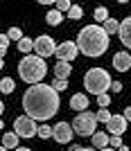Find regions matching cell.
I'll use <instances>...</instances> for the list:
<instances>
[{
  "label": "cell",
  "instance_id": "cell-1",
  "mask_svg": "<svg viewBox=\"0 0 131 151\" xmlns=\"http://www.w3.org/2000/svg\"><path fill=\"white\" fill-rule=\"evenodd\" d=\"M23 111L34 122L50 120L59 111V93L48 83H34L23 95Z\"/></svg>",
  "mask_w": 131,
  "mask_h": 151
},
{
  "label": "cell",
  "instance_id": "cell-2",
  "mask_svg": "<svg viewBox=\"0 0 131 151\" xmlns=\"http://www.w3.org/2000/svg\"><path fill=\"white\" fill-rule=\"evenodd\" d=\"M109 34L102 25H86L77 34V47L86 57H102L109 50Z\"/></svg>",
  "mask_w": 131,
  "mask_h": 151
},
{
  "label": "cell",
  "instance_id": "cell-3",
  "mask_svg": "<svg viewBox=\"0 0 131 151\" xmlns=\"http://www.w3.org/2000/svg\"><path fill=\"white\" fill-rule=\"evenodd\" d=\"M45 72H48V63H45V59L38 57V54H27V57L20 59V63H18L20 79L25 83H30V86L41 83V79L45 77Z\"/></svg>",
  "mask_w": 131,
  "mask_h": 151
},
{
  "label": "cell",
  "instance_id": "cell-4",
  "mask_svg": "<svg viewBox=\"0 0 131 151\" xmlns=\"http://www.w3.org/2000/svg\"><path fill=\"white\" fill-rule=\"evenodd\" d=\"M84 88L93 95H102L111 88V75L104 68H90L84 77Z\"/></svg>",
  "mask_w": 131,
  "mask_h": 151
},
{
  "label": "cell",
  "instance_id": "cell-5",
  "mask_svg": "<svg viewBox=\"0 0 131 151\" xmlns=\"http://www.w3.org/2000/svg\"><path fill=\"white\" fill-rule=\"evenodd\" d=\"M95 126H97V120H95V113H88V111H81L79 115L75 117V122H72V131L77 133V135H93L95 133Z\"/></svg>",
  "mask_w": 131,
  "mask_h": 151
},
{
  "label": "cell",
  "instance_id": "cell-6",
  "mask_svg": "<svg viewBox=\"0 0 131 151\" xmlns=\"http://www.w3.org/2000/svg\"><path fill=\"white\" fill-rule=\"evenodd\" d=\"M36 131H38V126L34 124V120L27 117V115H20V117L14 120V133H16L18 138H34Z\"/></svg>",
  "mask_w": 131,
  "mask_h": 151
},
{
  "label": "cell",
  "instance_id": "cell-7",
  "mask_svg": "<svg viewBox=\"0 0 131 151\" xmlns=\"http://www.w3.org/2000/svg\"><path fill=\"white\" fill-rule=\"evenodd\" d=\"M72 135H75V131H72V124H68V122H59V124L52 126V138L59 145H68Z\"/></svg>",
  "mask_w": 131,
  "mask_h": 151
},
{
  "label": "cell",
  "instance_id": "cell-8",
  "mask_svg": "<svg viewBox=\"0 0 131 151\" xmlns=\"http://www.w3.org/2000/svg\"><path fill=\"white\" fill-rule=\"evenodd\" d=\"M54 50H56V45H54V38H52V36H38V38H34V52H36L41 59L54 54Z\"/></svg>",
  "mask_w": 131,
  "mask_h": 151
},
{
  "label": "cell",
  "instance_id": "cell-9",
  "mask_svg": "<svg viewBox=\"0 0 131 151\" xmlns=\"http://www.w3.org/2000/svg\"><path fill=\"white\" fill-rule=\"evenodd\" d=\"M77 52H79V47H77L75 41H63L61 45H56L54 54H56L59 61H72V59L77 57Z\"/></svg>",
  "mask_w": 131,
  "mask_h": 151
},
{
  "label": "cell",
  "instance_id": "cell-10",
  "mask_svg": "<svg viewBox=\"0 0 131 151\" xmlns=\"http://www.w3.org/2000/svg\"><path fill=\"white\" fill-rule=\"evenodd\" d=\"M106 129L111 135H122L127 131V120L124 115H111V120L106 122Z\"/></svg>",
  "mask_w": 131,
  "mask_h": 151
},
{
  "label": "cell",
  "instance_id": "cell-11",
  "mask_svg": "<svg viewBox=\"0 0 131 151\" xmlns=\"http://www.w3.org/2000/svg\"><path fill=\"white\" fill-rule=\"evenodd\" d=\"M113 68L118 70V72H127L131 68V54L129 52H118V54H113Z\"/></svg>",
  "mask_w": 131,
  "mask_h": 151
},
{
  "label": "cell",
  "instance_id": "cell-12",
  "mask_svg": "<svg viewBox=\"0 0 131 151\" xmlns=\"http://www.w3.org/2000/svg\"><path fill=\"white\" fill-rule=\"evenodd\" d=\"M118 34H120V41H122V45L131 50V16H127V18L120 23Z\"/></svg>",
  "mask_w": 131,
  "mask_h": 151
},
{
  "label": "cell",
  "instance_id": "cell-13",
  "mask_svg": "<svg viewBox=\"0 0 131 151\" xmlns=\"http://www.w3.org/2000/svg\"><path fill=\"white\" fill-rule=\"evenodd\" d=\"M88 104H90V101H88V97L84 93H77V95H72V99H70V108H72V111H88Z\"/></svg>",
  "mask_w": 131,
  "mask_h": 151
},
{
  "label": "cell",
  "instance_id": "cell-14",
  "mask_svg": "<svg viewBox=\"0 0 131 151\" xmlns=\"http://www.w3.org/2000/svg\"><path fill=\"white\" fill-rule=\"evenodd\" d=\"M70 72H72L70 61H56V65H54V77L56 79H68Z\"/></svg>",
  "mask_w": 131,
  "mask_h": 151
},
{
  "label": "cell",
  "instance_id": "cell-15",
  "mask_svg": "<svg viewBox=\"0 0 131 151\" xmlns=\"http://www.w3.org/2000/svg\"><path fill=\"white\" fill-rule=\"evenodd\" d=\"M90 140H93V149H104V147H109V135H106L104 131H95L93 135H90Z\"/></svg>",
  "mask_w": 131,
  "mask_h": 151
},
{
  "label": "cell",
  "instance_id": "cell-16",
  "mask_svg": "<svg viewBox=\"0 0 131 151\" xmlns=\"http://www.w3.org/2000/svg\"><path fill=\"white\" fill-rule=\"evenodd\" d=\"M2 147L5 149H16L18 147V135L16 133H5L2 135Z\"/></svg>",
  "mask_w": 131,
  "mask_h": 151
},
{
  "label": "cell",
  "instance_id": "cell-17",
  "mask_svg": "<svg viewBox=\"0 0 131 151\" xmlns=\"http://www.w3.org/2000/svg\"><path fill=\"white\" fill-rule=\"evenodd\" d=\"M104 29H106V34L111 36V34H118V29H120V20H115V18H109L104 20Z\"/></svg>",
  "mask_w": 131,
  "mask_h": 151
},
{
  "label": "cell",
  "instance_id": "cell-18",
  "mask_svg": "<svg viewBox=\"0 0 131 151\" xmlns=\"http://www.w3.org/2000/svg\"><path fill=\"white\" fill-rule=\"evenodd\" d=\"M61 18H63V14L59 12V9H52V12H48V16H45L48 25H61Z\"/></svg>",
  "mask_w": 131,
  "mask_h": 151
},
{
  "label": "cell",
  "instance_id": "cell-19",
  "mask_svg": "<svg viewBox=\"0 0 131 151\" xmlns=\"http://www.w3.org/2000/svg\"><path fill=\"white\" fill-rule=\"evenodd\" d=\"M14 88H16V83H14L12 77H5L2 81H0V93H5V95H12Z\"/></svg>",
  "mask_w": 131,
  "mask_h": 151
},
{
  "label": "cell",
  "instance_id": "cell-20",
  "mask_svg": "<svg viewBox=\"0 0 131 151\" xmlns=\"http://www.w3.org/2000/svg\"><path fill=\"white\" fill-rule=\"evenodd\" d=\"M18 50L25 52V54H30V50H34V41H32V38H27V36H23V38L18 41Z\"/></svg>",
  "mask_w": 131,
  "mask_h": 151
},
{
  "label": "cell",
  "instance_id": "cell-21",
  "mask_svg": "<svg viewBox=\"0 0 131 151\" xmlns=\"http://www.w3.org/2000/svg\"><path fill=\"white\" fill-rule=\"evenodd\" d=\"M81 14H84V9H81L79 5H72L68 9V18H72V20H79L81 18Z\"/></svg>",
  "mask_w": 131,
  "mask_h": 151
},
{
  "label": "cell",
  "instance_id": "cell-22",
  "mask_svg": "<svg viewBox=\"0 0 131 151\" xmlns=\"http://www.w3.org/2000/svg\"><path fill=\"white\" fill-rule=\"evenodd\" d=\"M106 18H109V9H106V7H97V9H95V20H97V23H104Z\"/></svg>",
  "mask_w": 131,
  "mask_h": 151
},
{
  "label": "cell",
  "instance_id": "cell-23",
  "mask_svg": "<svg viewBox=\"0 0 131 151\" xmlns=\"http://www.w3.org/2000/svg\"><path fill=\"white\" fill-rule=\"evenodd\" d=\"M36 135H38L41 140H48V138H52V126H48V124H45V126H38Z\"/></svg>",
  "mask_w": 131,
  "mask_h": 151
},
{
  "label": "cell",
  "instance_id": "cell-24",
  "mask_svg": "<svg viewBox=\"0 0 131 151\" xmlns=\"http://www.w3.org/2000/svg\"><path fill=\"white\" fill-rule=\"evenodd\" d=\"M52 88H54L56 93L66 90V88H68V79H56V77H54V81H52Z\"/></svg>",
  "mask_w": 131,
  "mask_h": 151
},
{
  "label": "cell",
  "instance_id": "cell-25",
  "mask_svg": "<svg viewBox=\"0 0 131 151\" xmlns=\"http://www.w3.org/2000/svg\"><path fill=\"white\" fill-rule=\"evenodd\" d=\"M95 120H97V122H104V124H106V122L111 120V113H109L106 108H100V111L95 113Z\"/></svg>",
  "mask_w": 131,
  "mask_h": 151
},
{
  "label": "cell",
  "instance_id": "cell-26",
  "mask_svg": "<svg viewBox=\"0 0 131 151\" xmlns=\"http://www.w3.org/2000/svg\"><path fill=\"white\" fill-rule=\"evenodd\" d=\"M54 5H56V9H59V12H66V14H68V9H70V7H72V2H70V0H56V2H54Z\"/></svg>",
  "mask_w": 131,
  "mask_h": 151
},
{
  "label": "cell",
  "instance_id": "cell-27",
  "mask_svg": "<svg viewBox=\"0 0 131 151\" xmlns=\"http://www.w3.org/2000/svg\"><path fill=\"white\" fill-rule=\"evenodd\" d=\"M97 104H100V108H106L109 104H111V95H106V93L97 95Z\"/></svg>",
  "mask_w": 131,
  "mask_h": 151
},
{
  "label": "cell",
  "instance_id": "cell-28",
  "mask_svg": "<svg viewBox=\"0 0 131 151\" xmlns=\"http://www.w3.org/2000/svg\"><path fill=\"white\" fill-rule=\"evenodd\" d=\"M7 36L12 38V41H20V38H23V32H20L18 27H12V29L7 32Z\"/></svg>",
  "mask_w": 131,
  "mask_h": 151
},
{
  "label": "cell",
  "instance_id": "cell-29",
  "mask_svg": "<svg viewBox=\"0 0 131 151\" xmlns=\"http://www.w3.org/2000/svg\"><path fill=\"white\" fill-rule=\"evenodd\" d=\"M120 138H122V135H111V140H109V145H111L113 149H118V147L122 145V140H120Z\"/></svg>",
  "mask_w": 131,
  "mask_h": 151
},
{
  "label": "cell",
  "instance_id": "cell-30",
  "mask_svg": "<svg viewBox=\"0 0 131 151\" xmlns=\"http://www.w3.org/2000/svg\"><path fill=\"white\" fill-rule=\"evenodd\" d=\"M109 90H113V93H120V90H122V83L120 81H111V88Z\"/></svg>",
  "mask_w": 131,
  "mask_h": 151
},
{
  "label": "cell",
  "instance_id": "cell-31",
  "mask_svg": "<svg viewBox=\"0 0 131 151\" xmlns=\"http://www.w3.org/2000/svg\"><path fill=\"white\" fill-rule=\"evenodd\" d=\"M9 41H12V38L7 36V34H0V45H5V47H9Z\"/></svg>",
  "mask_w": 131,
  "mask_h": 151
},
{
  "label": "cell",
  "instance_id": "cell-32",
  "mask_svg": "<svg viewBox=\"0 0 131 151\" xmlns=\"http://www.w3.org/2000/svg\"><path fill=\"white\" fill-rule=\"evenodd\" d=\"M68 151H95V149H86V147H79V145H72Z\"/></svg>",
  "mask_w": 131,
  "mask_h": 151
},
{
  "label": "cell",
  "instance_id": "cell-33",
  "mask_svg": "<svg viewBox=\"0 0 131 151\" xmlns=\"http://www.w3.org/2000/svg\"><path fill=\"white\" fill-rule=\"evenodd\" d=\"M124 120H127V122H131V106L124 111Z\"/></svg>",
  "mask_w": 131,
  "mask_h": 151
},
{
  "label": "cell",
  "instance_id": "cell-34",
  "mask_svg": "<svg viewBox=\"0 0 131 151\" xmlns=\"http://www.w3.org/2000/svg\"><path fill=\"white\" fill-rule=\"evenodd\" d=\"M36 2H41V5H54L56 0H36Z\"/></svg>",
  "mask_w": 131,
  "mask_h": 151
},
{
  "label": "cell",
  "instance_id": "cell-35",
  "mask_svg": "<svg viewBox=\"0 0 131 151\" xmlns=\"http://www.w3.org/2000/svg\"><path fill=\"white\" fill-rule=\"evenodd\" d=\"M5 52H7V47H5V45H0V59L5 57Z\"/></svg>",
  "mask_w": 131,
  "mask_h": 151
},
{
  "label": "cell",
  "instance_id": "cell-36",
  "mask_svg": "<svg viewBox=\"0 0 131 151\" xmlns=\"http://www.w3.org/2000/svg\"><path fill=\"white\" fill-rule=\"evenodd\" d=\"M118 149H120V151H131V149H129V147H127V145H120Z\"/></svg>",
  "mask_w": 131,
  "mask_h": 151
},
{
  "label": "cell",
  "instance_id": "cell-37",
  "mask_svg": "<svg viewBox=\"0 0 131 151\" xmlns=\"http://www.w3.org/2000/svg\"><path fill=\"white\" fill-rule=\"evenodd\" d=\"M14 151H32V149H27V147H16Z\"/></svg>",
  "mask_w": 131,
  "mask_h": 151
},
{
  "label": "cell",
  "instance_id": "cell-38",
  "mask_svg": "<svg viewBox=\"0 0 131 151\" xmlns=\"http://www.w3.org/2000/svg\"><path fill=\"white\" fill-rule=\"evenodd\" d=\"M2 111H5V104H2V101H0V115H2Z\"/></svg>",
  "mask_w": 131,
  "mask_h": 151
},
{
  "label": "cell",
  "instance_id": "cell-39",
  "mask_svg": "<svg viewBox=\"0 0 131 151\" xmlns=\"http://www.w3.org/2000/svg\"><path fill=\"white\" fill-rule=\"evenodd\" d=\"M100 151H115V149H113V147H111V149H109V147H104V149H100Z\"/></svg>",
  "mask_w": 131,
  "mask_h": 151
},
{
  "label": "cell",
  "instance_id": "cell-40",
  "mask_svg": "<svg viewBox=\"0 0 131 151\" xmlns=\"http://www.w3.org/2000/svg\"><path fill=\"white\" fill-rule=\"evenodd\" d=\"M2 68H5V61H2V59H0V70H2Z\"/></svg>",
  "mask_w": 131,
  "mask_h": 151
},
{
  "label": "cell",
  "instance_id": "cell-41",
  "mask_svg": "<svg viewBox=\"0 0 131 151\" xmlns=\"http://www.w3.org/2000/svg\"><path fill=\"white\" fill-rule=\"evenodd\" d=\"M2 126H5V124H2V120H0V131H2Z\"/></svg>",
  "mask_w": 131,
  "mask_h": 151
},
{
  "label": "cell",
  "instance_id": "cell-42",
  "mask_svg": "<svg viewBox=\"0 0 131 151\" xmlns=\"http://www.w3.org/2000/svg\"><path fill=\"white\" fill-rule=\"evenodd\" d=\"M0 151H9V149H5V147H0Z\"/></svg>",
  "mask_w": 131,
  "mask_h": 151
},
{
  "label": "cell",
  "instance_id": "cell-43",
  "mask_svg": "<svg viewBox=\"0 0 131 151\" xmlns=\"http://www.w3.org/2000/svg\"><path fill=\"white\" fill-rule=\"evenodd\" d=\"M118 2H127V0H118Z\"/></svg>",
  "mask_w": 131,
  "mask_h": 151
}]
</instances>
